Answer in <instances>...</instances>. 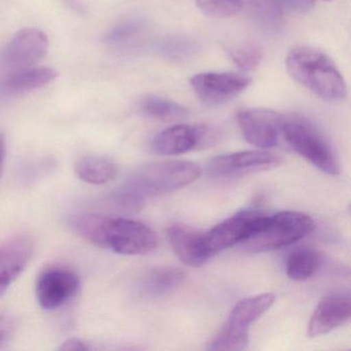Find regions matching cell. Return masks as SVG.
Listing matches in <instances>:
<instances>
[{
  "label": "cell",
  "instance_id": "obj_20",
  "mask_svg": "<svg viewBox=\"0 0 351 351\" xmlns=\"http://www.w3.org/2000/svg\"><path fill=\"white\" fill-rule=\"evenodd\" d=\"M139 108L145 116L163 122L182 121L190 114L186 106L157 95L145 96L139 102Z\"/></svg>",
  "mask_w": 351,
  "mask_h": 351
},
{
  "label": "cell",
  "instance_id": "obj_19",
  "mask_svg": "<svg viewBox=\"0 0 351 351\" xmlns=\"http://www.w3.org/2000/svg\"><path fill=\"white\" fill-rule=\"evenodd\" d=\"M75 172L82 180L88 184H104L116 178L118 168L108 158L88 155L77 160Z\"/></svg>",
  "mask_w": 351,
  "mask_h": 351
},
{
  "label": "cell",
  "instance_id": "obj_30",
  "mask_svg": "<svg viewBox=\"0 0 351 351\" xmlns=\"http://www.w3.org/2000/svg\"><path fill=\"white\" fill-rule=\"evenodd\" d=\"M5 157H7V136L5 133H0V176L5 166Z\"/></svg>",
  "mask_w": 351,
  "mask_h": 351
},
{
  "label": "cell",
  "instance_id": "obj_7",
  "mask_svg": "<svg viewBox=\"0 0 351 351\" xmlns=\"http://www.w3.org/2000/svg\"><path fill=\"white\" fill-rule=\"evenodd\" d=\"M269 215L258 210H244L232 215L202 233L203 246L209 258L246 240L261 231Z\"/></svg>",
  "mask_w": 351,
  "mask_h": 351
},
{
  "label": "cell",
  "instance_id": "obj_16",
  "mask_svg": "<svg viewBox=\"0 0 351 351\" xmlns=\"http://www.w3.org/2000/svg\"><path fill=\"white\" fill-rule=\"evenodd\" d=\"M58 73L48 66H30L12 71L0 83V97H12L32 90L40 89L53 83Z\"/></svg>",
  "mask_w": 351,
  "mask_h": 351
},
{
  "label": "cell",
  "instance_id": "obj_12",
  "mask_svg": "<svg viewBox=\"0 0 351 351\" xmlns=\"http://www.w3.org/2000/svg\"><path fill=\"white\" fill-rule=\"evenodd\" d=\"M80 285L81 281L75 271L66 267H50L38 277L36 298L44 309H58L75 297Z\"/></svg>",
  "mask_w": 351,
  "mask_h": 351
},
{
  "label": "cell",
  "instance_id": "obj_2",
  "mask_svg": "<svg viewBox=\"0 0 351 351\" xmlns=\"http://www.w3.org/2000/svg\"><path fill=\"white\" fill-rule=\"evenodd\" d=\"M287 73L300 85L326 101L346 96V84L335 63L320 51L298 47L287 54Z\"/></svg>",
  "mask_w": 351,
  "mask_h": 351
},
{
  "label": "cell",
  "instance_id": "obj_23",
  "mask_svg": "<svg viewBox=\"0 0 351 351\" xmlns=\"http://www.w3.org/2000/svg\"><path fill=\"white\" fill-rule=\"evenodd\" d=\"M145 23L143 19L139 18H131V19L125 20L120 22L116 26L112 28L108 34H106V43L110 45H123L127 42H130L135 36H138Z\"/></svg>",
  "mask_w": 351,
  "mask_h": 351
},
{
  "label": "cell",
  "instance_id": "obj_31",
  "mask_svg": "<svg viewBox=\"0 0 351 351\" xmlns=\"http://www.w3.org/2000/svg\"><path fill=\"white\" fill-rule=\"evenodd\" d=\"M324 1H330V0H324Z\"/></svg>",
  "mask_w": 351,
  "mask_h": 351
},
{
  "label": "cell",
  "instance_id": "obj_3",
  "mask_svg": "<svg viewBox=\"0 0 351 351\" xmlns=\"http://www.w3.org/2000/svg\"><path fill=\"white\" fill-rule=\"evenodd\" d=\"M200 174L201 168L192 162H156L135 170L121 188L145 200L184 188L198 180Z\"/></svg>",
  "mask_w": 351,
  "mask_h": 351
},
{
  "label": "cell",
  "instance_id": "obj_21",
  "mask_svg": "<svg viewBox=\"0 0 351 351\" xmlns=\"http://www.w3.org/2000/svg\"><path fill=\"white\" fill-rule=\"evenodd\" d=\"M322 258L315 250L301 248L295 250L287 261V274L295 281H304L311 278L319 268Z\"/></svg>",
  "mask_w": 351,
  "mask_h": 351
},
{
  "label": "cell",
  "instance_id": "obj_18",
  "mask_svg": "<svg viewBox=\"0 0 351 351\" xmlns=\"http://www.w3.org/2000/svg\"><path fill=\"white\" fill-rule=\"evenodd\" d=\"M186 280V273L176 267L158 266L147 271L141 281L143 293L151 297L167 295L178 289Z\"/></svg>",
  "mask_w": 351,
  "mask_h": 351
},
{
  "label": "cell",
  "instance_id": "obj_8",
  "mask_svg": "<svg viewBox=\"0 0 351 351\" xmlns=\"http://www.w3.org/2000/svg\"><path fill=\"white\" fill-rule=\"evenodd\" d=\"M217 141V132L210 127L178 124L156 135L152 141L151 147L158 155L174 156L213 147Z\"/></svg>",
  "mask_w": 351,
  "mask_h": 351
},
{
  "label": "cell",
  "instance_id": "obj_24",
  "mask_svg": "<svg viewBox=\"0 0 351 351\" xmlns=\"http://www.w3.org/2000/svg\"><path fill=\"white\" fill-rule=\"evenodd\" d=\"M160 52L166 58L182 60V59L189 58L196 52V45L186 38H168L160 45Z\"/></svg>",
  "mask_w": 351,
  "mask_h": 351
},
{
  "label": "cell",
  "instance_id": "obj_27",
  "mask_svg": "<svg viewBox=\"0 0 351 351\" xmlns=\"http://www.w3.org/2000/svg\"><path fill=\"white\" fill-rule=\"evenodd\" d=\"M279 11L304 13L313 8L315 0H273Z\"/></svg>",
  "mask_w": 351,
  "mask_h": 351
},
{
  "label": "cell",
  "instance_id": "obj_4",
  "mask_svg": "<svg viewBox=\"0 0 351 351\" xmlns=\"http://www.w3.org/2000/svg\"><path fill=\"white\" fill-rule=\"evenodd\" d=\"M282 137L300 156L330 176L340 172L334 151L324 135L308 119L297 114L285 116Z\"/></svg>",
  "mask_w": 351,
  "mask_h": 351
},
{
  "label": "cell",
  "instance_id": "obj_29",
  "mask_svg": "<svg viewBox=\"0 0 351 351\" xmlns=\"http://www.w3.org/2000/svg\"><path fill=\"white\" fill-rule=\"evenodd\" d=\"M13 322L7 316L0 315V345L9 339L10 335L13 332Z\"/></svg>",
  "mask_w": 351,
  "mask_h": 351
},
{
  "label": "cell",
  "instance_id": "obj_5",
  "mask_svg": "<svg viewBox=\"0 0 351 351\" xmlns=\"http://www.w3.org/2000/svg\"><path fill=\"white\" fill-rule=\"evenodd\" d=\"M274 302L275 295L270 293L252 295L238 302L219 334L209 344V350L239 351L245 349L250 324L266 313Z\"/></svg>",
  "mask_w": 351,
  "mask_h": 351
},
{
  "label": "cell",
  "instance_id": "obj_10",
  "mask_svg": "<svg viewBox=\"0 0 351 351\" xmlns=\"http://www.w3.org/2000/svg\"><path fill=\"white\" fill-rule=\"evenodd\" d=\"M283 114L266 108L240 110L237 122L245 141L262 149H270L282 137Z\"/></svg>",
  "mask_w": 351,
  "mask_h": 351
},
{
  "label": "cell",
  "instance_id": "obj_11",
  "mask_svg": "<svg viewBox=\"0 0 351 351\" xmlns=\"http://www.w3.org/2000/svg\"><path fill=\"white\" fill-rule=\"evenodd\" d=\"M282 161L280 156L263 149L238 152L211 160L208 171L217 178H239L274 169L280 166Z\"/></svg>",
  "mask_w": 351,
  "mask_h": 351
},
{
  "label": "cell",
  "instance_id": "obj_17",
  "mask_svg": "<svg viewBox=\"0 0 351 351\" xmlns=\"http://www.w3.org/2000/svg\"><path fill=\"white\" fill-rule=\"evenodd\" d=\"M168 237L178 258L190 267H200L209 260L203 246L202 233L182 225L171 226Z\"/></svg>",
  "mask_w": 351,
  "mask_h": 351
},
{
  "label": "cell",
  "instance_id": "obj_1",
  "mask_svg": "<svg viewBox=\"0 0 351 351\" xmlns=\"http://www.w3.org/2000/svg\"><path fill=\"white\" fill-rule=\"evenodd\" d=\"M69 221L71 229L86 241L116 254H147L159 244L156 232L134 219L84 213L73 215Z\"/></svg>",
  "mask_w": 351,
  "mask_h": 351
},
{
  "label": "cell",
  "instance_id": "obj_9",
  "mask_svg": "<svg viewBox=\"0 0 351 351\" xmlns=\"http://www.w3.org/2000/svg\"><path fill=\"white\" fill-rule=\"evenodd\" d=\"M252 80L236 73H203L191 79V86L199 99L208 106H219L243 93Z\"/></svg>",
  "mask_w": 351,
  "mask_h": 351
},
{
  "label": "cell",
  "instance_id": "obj_14",
  "mask_svg": "<svg viewBox=\"0 0 351 351\" xmlns=\"http://www.w3.org/2000/svg\"><path fill=\"white\" fill-rule=\"evenodd\" d=\"M351 315L349 295L336 293L324 297L316 306L308 324L310 338L322 336L348 322Z\"/></svg>",
  "mask_w": 351,
  "mask_h": 351
},
{
  "label": "cell",
  "instance_id": "obj_15",
  "mask_svg": "<svg viewBox=\"0 0 351 351\" xmlns=\"http://www.w3.org/2000/svg\"><path fill=\"white\" fill-rule=\"evenodd\" d=\"M34 252V240L25 235L13 238L0 246V295L23 272Z\"/></svg>",
  "mask_w": 351,
  "mask_h": 351
},
{
  "label": "cell",
  "instance_id": "obj_28",
  "mask_svg": "<svg viewBox=\"0 0 351 351\" xmlns=\"http://www.w3.org/2000/svg\"><path fill=\"white\" fill-rule=\"evenodd\" d=\"M60 350H69V351H88L91 350L92 346L89 343L85 342L80 338H69L62 343L60 347Z\"/></svg>",
  "mask_w": 351,
  "mask_h": 351
},
{
  "label": "cell",
  "instance_id": "obj_13",
  "mask_svg": "<svg viewBox=\"0 0 351 351\" xmlns=\"http://www.w3.org/2000/svg\"><path fill=\"white\" fill-rule=\"evenodd\" d=\"M49 50V38L36 27H25L10 40L3 52V62L12 71L34 66Z\"/></svg>",
  "mask_w": 351,
  "mask_h": 351
},
{
  "label": "cell",
  "instance_id": "obj_25",
  "mask_svg": "<svg viewBox=\"0 0 351 351\" xmlns=\"http://www.w3.org/2000/svg\"><path fill=\"white\" fill-rule=\"evenodd\" d=\"M196 3L201 12L209 17L230 18L241 11L232 0H196Z\"/></svg>",
  "mask_w": 351,
  "mask_h": 351
},
{
  "label": "cell",
  "instance_id": "obj_22",
  "mask_svg": "<svg viewBox=\"0 0 351 351\" xmlns=\"http://www.w3.org/2000/svg\"><path fill=\"white\" fill-rule=\"evenodd\" d=\"M226 50L231 60L244 71H252L262 61V49L252 43L230 45Z\"/></svg>",
  "mask_w": 351,
  "mask_h": 351
},
{
  "label": "cell",
  "instance_id": "obj_26",
  "mask_svg": "<svg viewBox=\"0 0 351 351\" xmlns=\"http://www.w3.org/2000/svg\"><path fill=\"white\" fill-rule=\"evenodd\" d=\"M232 1H234L240 9L250 10L256 15L263 16L267 19H276L281 14L273 0H232Z\"/></svg>",
  "mask_w": 351,
  "mask_h": 351
},
{
  "label": "cell",
  "instance_id": "obj_6",
  "mask_svg": "<svg viewBox=\"0 0 351 351\" xmlns=\"http://www.w3.org/2000/svg\"><path fill=\"white\" fill-rule=\"evenodd\" d=\"M314 229L313 219L299 211L269 215L264 227L243 243L246 250L266 252L279 250L303 239Z\"/></svg>",
  "mask_w": 351,
  "mask_h": 351
}]
</instances>
